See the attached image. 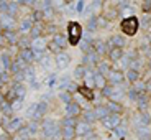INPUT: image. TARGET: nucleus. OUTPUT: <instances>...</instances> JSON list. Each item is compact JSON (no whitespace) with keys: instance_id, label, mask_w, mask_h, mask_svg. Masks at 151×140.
Instances as JSON below:
<instances>
[{"instance_id":"7ed1b4c3","label":"nucleus","mask_w":151,"mask_h":140,"mask_svg":"<svg viewBox=\"0 0 151 140\" xmlns=\"http://www.w3.org/2000/svg\"><path fill=\"white\" fill-rule=\"evenodd\" d=\"M79 91H81V94H82L84 96V97H87V99H94V94H92V92H91V89H89V87H81V89H79Z\"/></svg>"},{"instance_id":"f257e3e1","label":"nucleus","mask_w":151,"mask_h":140,"mask_svg":"<svg viewBox=\"0 0 151 140\" xmlns=\"http://www.w3.org/2000/svg\"><path fill=\"white\" fill-rule=\"evenodd\" d=\"M122 30L127 35H135L136 30H138V20H136L135 17H130V18L123 20V22H122Z\"/></svg>"},{"instance_id":"f03ea898","label":"nucleus","mask_w":151,"mask_h":140,"mask_svg":"<svg viewBox=\"0 0 151 140\" xmlns=\"http://www.w3.org/2000/svg\"><path fill=\"white\" fill-rule=\"evenodd\" d=\"M81 33H82V30H81V25L79 23H69V41L72 43V45H76V43L81 40Z\"/></svg>"}]
</instances>
